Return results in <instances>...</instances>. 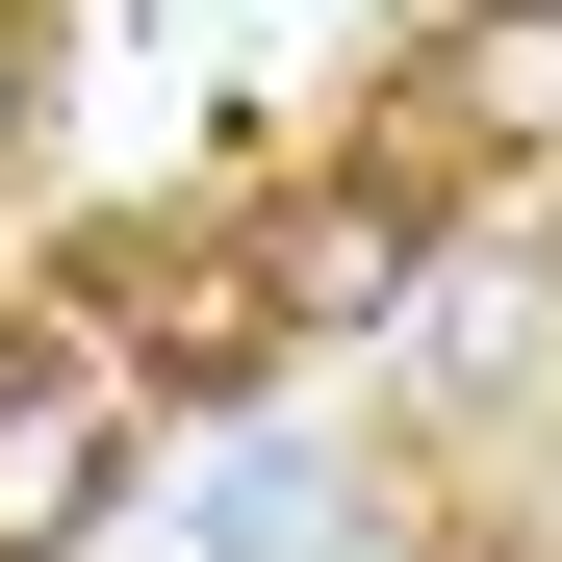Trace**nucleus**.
<instances>
[{
	"instance_id": "f03ea898",
	"label": "nucleus",
	"mask_w": 562,
	"mask_h": 562,
	"mask_svg": "<svg viewBox=\"0 0 562 562\" xmlns=\"http://www.w3.org/2000/svg\"><path fill=\"white\" fill-rule=\"evenodd\" d=\"M256 281H281V333H384L409 281H435V179H307V205H256Z\"/></svg>"
},
{
	"instance_id": "f257e3e1",
	"label": "nucleus",
	"mask_w": 562,
	"mask_h": 562,
	"mask_svg": "<svg viewBox=\"0 0 562 562\" xmlns=\"http://www.w3.org/2000/svg\"><path fill=\"white\" fill-rule=\"evenodd\" d=\"M128 486V358L77 333V358H0V562H52V537H103Z\"/></svg>"
},
{
	"instance_id": "20e7f679",
	"label": "nucleus",
	"mask_w": 562,
	"mask_h": 562,
	"mask_svg": "<svg viewBox=\"0 0 562 562\" xmlns=\"http://www.w3.org/2000/svg\"><path fill=\"white\" fill-rule=\"evenodd\" d=\"M77 333H103L128 384H256V358H281V281H256V256H103Z\"/></svg>"
},
{
	"instance_id": "7ed1b4c3",
	"label": "nucleus",
	"mask_w": 562,
	"mask_h": 562,
	"mask_svg": "<svg viewBox=\"0 0 562 562\" xmlns=\"http://www.w3.org/2000/svg\"><path fill=\"white\" fill-rule=\"evenodd\" d=\"M562 128V0H486V26H435L409 77H384V179H435V154H537Z\"/></svg>"
}]
</instances>
